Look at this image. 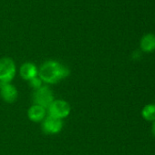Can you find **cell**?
Listing matches in <instances>:
<instances>
[{
  "label": "cell",
  "instance_id": "cell-1",
  "mask_svg": "<svg viewBox=\"0 0 155 155\" xmlns=\"http://www.w3.org/2000/svg\"><path fill=\"white\" fill-rule=\"evenodd\" d=\"M42 81L48 84H57L69 74V70L56 61H48L44 63L38 72Z\"/></svg>",
  "mask_w": 155,
  "mask_h": 155
},
{
  "label": "cell",
  "instance_id": "cell-6",
  "mask_svg": "<svg viewBox=\"0 0 155 155\" xmlns=\"http://www.w3.org/2000/svg\"><path fill=\"white\" fill-rule=\"evenodd\" d=\"M0 90H1V95L5 102L14 103L16 100L17 91L9 83L0 82Z\"/></svg>",
  "mask_w": 155,
  "mask_h": 155
},
{
  "label": "cell",
  "instance_id": "cell-3",
  "mask_svg": "<svg viewBox=\"0 0 155 155\" xmlns=\"http://www.w3.org/2000/svg\"><path fill=\"white\" fill-rule=\"evenodd\" d=\"M53 94L51 90L47 86H41L37 89L34 94V102L42 106L43 108H48L53 102Z\"/></svg>",
  "mask_w": 155,
  "mask_h": 155
},
{
  "label": "cell",
  "instance_id": "cell-12",
  "mask_svg": "<svg viewBox=\"0 0 155 155\" xmlns=\"http://www.w3.org/2000/svg\"><path fill=\"white\" fill-rule=\"evenodd\" d=\"M153 135L155 136V122L154 124H153Z\"/></svg>",
  "mask_w": 155,
  "mask_h": 155
},
{
  "label": "cell",
  "instance_id": "cell-11",
  "mask_svg": "<svg viewBox=\"0 0 155 155\" xmlns=\"http://www.w3.org/2000/svg\"><path fill=\"white\" fill-rule=\"evenodd\" d=\"M29 83H30V85L33 87V88H35V89H38V88H40L41 87V84H42V80L40 79V78H38V77H34V78H32V79H30L29 80Z\"/></svg>",
  "mask_w": 155,
  "mask_h": 155
},
{
  "label": "cell",
  "instance_id": "cell-10",
  "mask_svg": "<svg viewBox=\"0 0 155 155\" xmlns=\"http://www.w3.org/2000/svg\"><path fill=\"white\" fill-rule=\"evenodd\" d=\"M143 116L148 121H155V104H148L143 110Z\"/></svg>",
  "mask_w": 155,
  "mask_h": 155
},
{
  "label": "cell",
  "instance_id": "cell-9",
  "mask_svg": "<svg viewBox=\"0 0 155 155\" xmlns=\"http://www.w3.org/2000/svg\"><path fill=\"white\" fill-rule=\"evenodd\" d=\"M46 114L45 108L40 105L35 104L28 110V118L33 122H40L44 119Z\"/></svg>",
  "mask_w": 155,
  "mask_h": 155
},
{
  "label": "cell",
  "instance_id": "cell-5",
  "mask_svg": "<svg viewBox=\"0 0 155 155\" xmlns=\"http://www.w3.org/2000/svg\"><path fill=\"white\" fill-rule=\"evenodd\" d=\"M62 126L63 124L60 119L49 115L43 124V131L48 134H55L61 131Z\"/></svg>",
  "mask_w": 155,
  "mask_h": 155
},
{
  "label": "cell",
  "instance_id": "cell-8",
  "mask_svg": "<svg viewBox=\"0 0 155 155\" xmlns=\"http://www.w3.org/2000/svg\"><path fill=\"white\" fill-rule=\"evenodd\" d=\"M141 49L143 52L151 53L155 50V35L147 34L141 40Z\"/></svg>",
  "mask_w": 155,
  "mask_h": 155
},
{
  "label": "cell",
  "instance_id": "cell-2",
  "mask_svg": "<svg viewBox=\"0 0 155 155\" xmlns=\"http://www.w3.org/2000/svg\"><path fill=\"white\" fill-rule=\"evenodd\" d=\"M16 64L8 57L0 59V82L9 83L15 77Z\"/></svg>",
  "mask_w": 155,
  "mask_h": 155
},
{
  "label": "cell",
  "instance_id": "cell-4",
  "mask_svg": "<svg viewBox=\"0 0 155 155\" xmlns=\"http://www.w3.org/2000/svg\"><path fill=\"white\" fill-rule=\"evenodd\" d=\"M48 109H49V115L58 119L67 117L70 113L69 104L62 100L53 101L50 106L48 107Z\"/></svg>",
  "mask_w": 155,
  "mask_h": 155
},
{
  "label": "cell",
  "instance_id": "cell-7",
  "mask_svg": "<svg viewBox=\"0 0 155 155\" xmlns=\"http://www.w3.org/2000/svg\"><path fill=\"white\" fill-rule=\"evenodd\" d=\"M20 74L26 80H30L37 75V69L32 63H25L20 68Z\"/></svg>",
  "mask_w": 155,
  "mask_h": 155
}]
</instances>
